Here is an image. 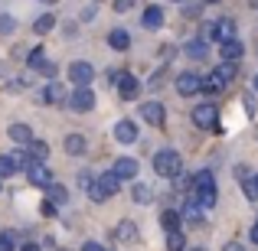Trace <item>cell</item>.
Wrapping results in <instances>:
<instances>
[{"instance_id":"1","label":"cell","mask_w":258,"mask_h":251,"mask_svg":"<svg viewBox=\"0 0 258 251\" xmlns=\"http://www.w3.org/2000/svg\"><path fill=\"white\" fill-rule=\"evenodd\" d=\"M118 189H121L118 176H114V173H101L98 180H92V186H88V199H92V202H105V199H111Z\"/></svg>"},{"instance_id":"2","label":"cell","mask_w":258,"mask_h":251,"mask_svg":"<svg viewBox=\"0 0 258 251\" xmlns=\"http://www.w3.org/2000/svg\"><path fill=\"white\" fill-rule=\"evenodd\" d=\"M154 173L157 176H167V180H173V176L183 173V160L176 150H160L157 157H154Z\"/></svg>"},{"instance_id":"3","label":"cell","mask_w":258,"mask_h":251,"mask_svg":"<svg viewBox=\"0 0 258 251\" xmlns=\"http://www.w3.org/2000/svg\"><path fill=\"white\" fill-rule=\"evenodd\" d=\"M193 124L203 127V131H219V108L213 101H203V105L193 108Z\"/></svg>"},{"instance_id":"4","label":"cell","mask_w":258,"mask_h":251,"mask_svg":"<svg viewBox=\"0 0 258 251\" xmlns=\"http://www.w3.org/2000/svg\"><path fill=\"white\" fill-rule=\"evenodd\" d=\"M66 105H69L72 111H92V108H95V92H92V85L76 88V92L69 95V101H66Z\"/></svg>"},{"instance_id":"5","label":"cell","mask_w":258,"mask_h":251,"mask_svg":"<svg viewBox=\"0 0 258 251\" xmlns=\"http://www.w3.org/2000/svg\"><path fill=\"white\" fill-rule=\"evenodd\" d=\"M69 82H76V88H85L95 82V69L92 62H72L69 65Z\"/></svg>"},{"instance_id":"6","label":"cell","mask_w":258,"mask_h":251,"mask_svg":"<svg viewBox=\"0 0 258 251\" xmlns=\"http://www.w3.org/2000/svg\"><path fill=\"white\" fill-rule=\"evenodd\" d=\"M114 85H118V95L124 101H134L141 95V82L131 75V72H118V82H114Z\"/></svg>"},{"instance_id":"7","label":"cell","mask_w":258,"mask_h":251,"mask_svg":"<svg viewBox=\"0 0 258 251\" xmlns=\"http://www.w3.org/2000/svg\"><path fill=\"white\" fill-rule=\"evenodd\" d=\"M141 118H144L147 124H154V127H164L167 111H164V105H160V101H144V105H141Z\"/></svg>"},{"instance_id":"8","label":"cell","mask_w":258,"mask_h":251,"mask_svg":"<svg viewBox=\"0 0 258 251\" xmlns=\"http://www.w3.org/2000/svg\"><path fill=\"white\" fill-rule=\"evenodd\" d=\"M26 180H30V186L46 189L52 183V173H49V166H46V163H30V166H26Z\"/></svg>"},{"instance_id":"9","label":"cell","mask_w":258,"mask_h":251,"mask_svg":"<svg viewBox=\"0 0 258 251\" xmlns=\"http://www.w3.org/2000/svg\"><path fill=\"white\" fill-rule=\"evenodd\" d=\"M200 82L203 78L196 75V72H180V75H176V92H180L183 98H189V95L200 92Z\"/></svg>"},{"instance_id":"10","label":"cell","mask_w":258,"mask_h":251,"mask_svg":"<svg viewBox=\"0 0 258 251\" xmlns=\"http://www.w3.org/2000/svg\"><path fill=\"white\" fill-rule=\"evenodd\" d=\"M43 101H46V105H66V101H69V95H66V85L62 82H49V85H46L43 88Z\"/></svg>"},{"instance_id":"11","label":"cell","mask_w":258,"mask_h":251,"mask_svg":"<svg viewBox=\"0 0 258 251\" xmlns=\"http://www.w3.org/2000/svg\"><path fill=\"white\" fill-rule=\"evenodd\" d=\"M213 75H216V82L226 88L229 82H235V78H239V65H235V62H226V59H222V62L213 69Z\"/></svg>"},{"instance_id":"12","label":"cell","mask_w":258,"mask_h":251,"mask_svg":"<svg viewBox=\"0 0 258 251\" xmlns=\"http://www.w3.org/2000/svg\"><path fill=\"white\" fill-rule=\"evenodd\" d=\"M111 173L118 176V180H134V176H138V160L118 157V160H114V166H111Z\"/></svg>"},{"instance_id":"13","label":"cell","mask_w":258,"mask_h":251,"mask_svg":"<svg viewBox=\"0 0 258 251\" xmlns=\"http://www.w3.org/2000/svg\"><path fill=\"white\" fill-rule=\"evenodd\" d=\"M23 150H26V157H30V163H46V157H49V144H46V140H36V137H33Z\"/></svg>"},{"instance_id":"14","label":"cell","mask_w":258,"mask_h":251,"mask_svg":"<svg viewBox=\"0 0 258 251\" xmlns=\"http://www.w3.org/2000/svg\"><path fill=\"white\" fill-rule=\"evenodd\" d=\"M114 137L121 140V144H134V140H138V124H134V121H118V124H114Z\"/></svg>"},{"instance_id":"15","label":"cell","mask_w":258,"mask_h":251,"mask_svg":"<svg viewBox=\"0 0 258 251\" xmlns=\"http://www.w3.org/2000/svg\"><path fill=\"white\" fill-rule=\"evenodd\" d=\"M7 137H10L13 144L26 147V144L33 140V127H30V124H10V131H7Z\"/></svg>"},{"instance_id":"16","label":"cell","mask_w":258,"mask_h":251,"mask_svg":"<svg viewBox=\"0 0 258 251\" xmlns=\"http://www.w3.org/2000/svg\"><path fill=\"white\" fill-rule=\"evenodd\" d=\"M242 52H245V49H242V43H239V39H226V43L219 46V56L226 59V62H239V59H242Z\"/></svg>"},{"instance_id":"17","label":"cell","mask_w":258,"mask_h":251,"mask_svg":"<svg viewBox=\"0 0 258 251\" xmlns=\"http://www.w3.org/2000/svg\"><path fill=\"white\" fill-rule=\"evenodd\" d=\"M141 23H144L147 30H160V26H164V10H160V7H147Z\"/></svg>"},{"instance_id":"18","label":"cell","mask_w":258,"mask_h":251,"mask_svg":"<svg viewBox=\"0 0 258 251\" xmlns=\"http://www.w3.org/2000/svg\"><path fill=\"white\" fill-rule=\"evenodd\" d=\"M108 46L118 49V52H124L127 46H131V33H127V30H111V33H108Z\"/></svg>"},{"instance_id":"19","label":"cell","mask_w":258,"mask_h":251,"mask_svg":"<svg viewBox=\"0 0 258 251\" xmlns=\"http://www.w3.org/2000/svg\"><path fill=\"white\" fill-rule=\"evenodd\" d=\"M131 199L138 202V206H147V202H154V189L147 186V183H134L131 186Z\"/></svg>"},{"instance_id":"20","label":"cell","mask_w":258,"mask_h":251,"mask_svg":"<svg viewBox=\"0 0 258 251\" xmlns=\"http://www.w3.org/2000/svg\"><path fill=\"white\" fill-rule=\"evenodd\" d=\"M52 30H56V17H52V13H43V17L33 20V33H36V36H46V33H52Z\"/></svg>"},{"instance_id":"21","label":"cell","mask_w":258,"mask_h":251,"mask_svg":"<svg viewBox=\"0 0 258 251\" xmlns=\"http://www.w3.org/2000/svg\"><path fill=\"white\" fill-rule=\"evenodd\" d=\"M180 222H183L180 209H164V212H160V225H164L167 232H176V228H180Z\"/></svg>"},{"instance_id":"22","label":"cell","mask_w":258,"mask_h":251,"mask_svg":"<svg viewBox=\"0 0 258 251\" xmlns=\"http://www.w3.org/2000/svg\"><path fill=\"white\" fill-rule=\"evenodd\" d=\"M216 33H219V43L235 39V20H232V17H222L219 23H216Z\"/></svg>"},{"instance_id":"23","label":"cell","mask_w":258,"mask_h":251,"mask_svg":"<svg viewBox=\"0 0 258 251\" xmlns=\"http://www.w3.org/2000/svg\"><path fill=\"white\" fill-rule=\"evenodd\" d=\"M114 238L118 241H138V225H134V222H121V225L114 228Z\"/></svg>"},{"instance_id":"24","label":"cell","mask_w":258,"mask_h":251,"mask_svg":"<svg viewBox=\"0 0 258 251\" xmlns=\"http://www.w3.org/2000/svg\"><path fill=\"white\" fill-rule=\"evenodd\" d=\"M46 199H52L56 206H66V202H69V193H66V186H59V183H49V186H46Z\"/></svg>"},{"instance_id":"25","label":"cell","mask_w":258,"mask_h":251,"mask_svg":"<svg viewBox=\"0 0 258 251\" xmlns=\"http://www.w3.org/2000/svg\"><path fill=\"white\" fill-rule=\"evenodd\" d=\"M85 137L82 134H69V137H66V153H72V157H79V153H85Z\"/></svg>"},{"instance_id":"26","label":"cell","mask_w":258,"mask_h":251,"mask_svg":"<svg viewBox=\"0 0 258 251\" xmlns=\"http://www.w3.org/2000/svg\"><path fill=\"white\" fill-rule=\"evenodd\" d=\"M46 62H49V59H46V49L43 46H33L30 56H26V65H30V69H43Z\"/></svg>"},{"instance_id":"27","label":"cell","mask_w":258,"mask_h":251,"mask_svg":"<svg viewBox=\"0 0 258 251\" xmlns=\"http://www.w3.org/2000/svg\"><path fill=\"white\" fill-rule=\"evenodd\" d=\"M167 251H186V238H183L180 228H176V232H167Z\"/></svg>"},{"instance_id":"28","label":"cell","mask_w":258,"mask_h":251,"mask_svg":"<svg viewBox=\"0 0 258 251\" xmlns=\"http://www.w3.org/2000/svg\"><path fill=\"white\" fill-rule=\"evenodd\" d=\"M13 173H20L17 163H13V153H0V180H7Z\"/></svg>"},{"instance_id":"29","label":"cell","mask_w":258,"mask_h":251,"mask_svg":"<svg viewBox=\"0 0 258 251\" xmlns=\"http://www.w3.org/2000/svg\"><path fill=\"white\" fill-rule=\"evenodd\" d=\"M186 52L189 59H206V43H203V39H193V43H186Z\"/></svg>"},{"instance_id":"30","label":"cell","mask_w":258,"mask_h":251,"mask_svg":"<svg viewBox=\"0 0 258 251\" xmlns=\"http://www.w3.org/2000/svg\"><path fill=\"white\" fill-rule=\"evenodd\" d=\"M200 92H206V95H219V92H222V85L216 82V75H213V72H209V75L200 82Z\"/></svg>"},{"instance_id":"31","label":"cell","mask_w":258,"mask_h":251,"mask_svg":"<svg viewBox=\"0 0 258 251\" xmlns=\"http://www.w3.org/2000/svg\"><path fill=\"white\" fill-rule=\"evenodd\" d=\"M39 215L52 219V215H56V202H52V199H43V202H39Z\"/></svg>"},{"instance_id":"32","label":"cell","mask_w":258,"mask_h":251,"mask_svg":"<svg viewBox=\"0 0 258 251\" xmlns=\"http://www.w3.org/2000/svg\"><path fill=\"white\" fill-rule=\"evenodd\" d=\"M203 43H209V39H219V33H216V23H203Z\"/></svg>"},{"instance_id":"33","label":"cell","mask_w":258,"mask_h":251,"mask_svg":"<svg viewBox=\"0 0 258 251\" xmlns=\"http://www.w3.org/2000/svg\"><path fill=\"white\" fill-rule=\"evenodd\" d=\"M242 193H245L248 196V199H258V186H255V180H245V183H242Z\"/></svg>"},{"instance_id":"34","label":"cell","mask_w":258,"mask_h":251,"mask_svg":"<svg viewBox=\"0 0 258 251\" xmlns=\"http://www.w3.org/2000/svg\"><path fill=\"white\" fill-rule=\"evenodd\" d=\"M17 245H13V235L10 232H0V251H13Z\"/></svg>"},{"instance_id":"35","label":"cell","mask_w":258,"mask_h":251,"mask_svg":"<svg viewBox=\"0 0 258 251\" xmlns=\"http://www.w3.org/2000/svg\"><path fill=\"white\" fill-rule=\"evenodd\" d=\"M0 33H13V17H0Z\"/></svg>"},{"instance_id":"36","label":"cell","mask_w":258,"mask_h":251,"mask_svg":"<svg viewBox=\"0 0 258 251\" xmlns=\"http://www.w3.org/2000/svg\"><path fill=\"white\" fill-rule=\"evenodd\" d=\"M131 7H134V0H114V10L118 13H127Z\"/></svg>"},{"instance_id":"37","label":"cell","mask_w":258,"mask_h":251,"mask_svg":"<svg viewBox=\"0 0 258 251\" xmlns=\"http://www.w3.org/2000/svg\"><path fill=\"white\" fill-rule=\"evenodd\" d=\"M92 180H95V176L88 173V170H82V173H79V186H85V189H88V186H92Z\"/></svg>"},{"instance_id":"38","label":"cell","mask_w":258,"mask_h":251,"mask_svg":"<svg viewBox=\"0 0 258 251\" xmlns=\"http://www.w3.org/2000/svg\"><path fill=\"white\" fill-rule=\"evenodd\" d=\"M39 72H43L46 78H56V65H52V62H46V65H43V69H39Z\"/></svg>"},{"instance_id":"39","label":"cell","mask_w":258,"mask_h":251,"mask_svg":"<svg viewBox=\"0 0 258 251\" xmlns=\"http://www.w3.org/2000/svg\"><path fill=\"white\" fill-rule=\"evenodd\" d=\"M147 85H151V88H160V85H164V72H157V75H151V82H147Z\"/></svg>"},{"instance_id":"40","label":"cell","mask_w":258,"mask_h":251,"mask_svg":"<svg viewBox=\"0 0 258 251\" xmlns=\"http://www.w3.org/2000/svg\"><path fill=\"white\" fill-rule=\"evenodd\" d=\"M82 251H105V248H101L98 241H85V245H82Z\"/></svg>"},{"instance_id":"41","label":"cell","mask_w":258,"mask_h":251,"mask_svg":"<svg viewBox=\"0 0 258 251\" xmlns=\"http://www.w3.org/2000/svg\"><path fill=\"white\" fill-rule=\"evenodd\" d=\"M183 13H186V17H196V13H200V7L189 4V7H183Z\"/></svg>"},{"instance_id":"42","label":"cell","mask_w":258,"mask_h":251,"mask_svg":"<svg viewBox=\"0 0 258 251\" xmlns=\"http://www.w3.org/2000/svg\"><path fill=\"white\" fill-rule=\"evenodd\" d=\"M222 251H245V248H242V245H239V241H229V245H226V248H222Z\"/></svg>"},{"instance_id":"43","label":"cell","mask_w":258,"mask_h":251,"mask_svg":"<svg viewBox=\"0 0 258 251\" xmlns=\"http://www.w3.org/2000/svg\"><path fill=\"white\" fill-rule=\"evenodd\" d=\"M20 251H39V245H33V241H26V245L20 248Z\"/></svg>"},{"instance_id":"44","label":"cell","mask_w":258,"mask_h":251,"mask_svg":"<svg viewBox=\"0 0 258 251\" xmlns=\"http://www.w3.org/2000/svg\"><path fill=\"white\" fill-rule=\"evenodd\" d=\"M252 241L258 245V222H255V228H252Z\"/></svg>"},{"instance_id":"45","label":"cell","mask_w":258,"mask_h":251,"mask_svg":"<svg viewBox=\"0 0 258 251\" xmlns=\"http://www.w3.org/2000/svg\"><path fill=\"white\" fill-rule=\"evenodd\" d=\"M252 85H255V92H258V75H255V78H252Z\"/></svg>"},{"instance_id":"46","label":"cell","mask_w":258,"mask_h":251,"mask_svg":"<svg viewBox=\"0 0 258 251\" xmlns=\"http://www.w3.org/2000/svg\"><path fill=\"white\" fill-rule=\"evenodd\" d=\"M203 4H219V0H203Z\"/></svg>"},{"instance_id":"47","label":"cell","mask_w":258,"mask_h":251,"mask_svg":"<svg viewBox=\"0 0 258 251\" xmlns=\"http://www.w3.org/2000/svg\"><path fill=\"white\" fill-rule=\"evenodd\" d=\"M43 4H56V0H43Z\"/></svg>"},{"instance_id":"48","label":"cell","mask_w":258,"mask_h":251,"mask_svg":"<svg viewBox=\"0 0 258 251\" xmlns=\"http://www.w3.org/2000/svg\"><path fill=\"white\" fill-rule=\"evenodd\" d=\"M189 251H203V248H189Z\"/></svg>"},{"instance_id":"49","label":"cell","mask_w":258,"mask_h":251,"mask_svg":"<svg viewBox=\"0 0 258 251\" xmlns=\"http://www.w3.org/2000/svg\"><path fill=\"white\" fill-rule=\"evenodd\" d=\"M255 186H258V176H255Z\"/></svg>"},{"instance_id":"50","label":"cell","mask_w":258,"mask_h":251,"mask_svg":"<svg viewBox=\"0 0 258 251\" xmlns=\"http://www.w3.org/2000/svg\"><path fill=\"white\" fill-rule=\"evenodd\" d=\"M56 251H66V248H56Z\"/></svg>"},{"instance_id":"51","label":"cell","mask_w":258,"mask_h":251,"mask_svg":"<svg viewBox=\"0 0 258 251\" xmlns=\"http://www.w3.org/2000/svg\"><path fill=\"white\" fill-rule=\"evenodd\" d=\"M0 186H4V183H0Z\"/></svg>"}]
</instances>
